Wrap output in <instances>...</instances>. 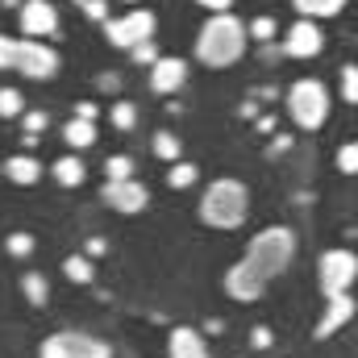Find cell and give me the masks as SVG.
Returning <instances> with one entry per match:
<instances>
[{
    "instance_id": "6da1fadb",
    "label": "cell",
    "mask_w": 358,
    "mask_h": 358,
    "mask_svg": "<svg viewBox=\"0 0 358 358\" xmlns=\"http://www.w3.org/2000/svg\"><path fill=\"white\" fill-rule=\"evenodd\" d=\"M246 25L234 13H213L196 34V59L204 67H234L246 55Z\"/></svg>"
},
{
    "instance_id": "7a4b0ae2",
    "label": "cell",
    "mask_w": 358,
    "mask_h": 358,
    "mask_svg": "<svg viewBox=\"0 0 358 358\" xmlns=\"http://www.w3.org/2000/svg\"><path fill=\"white\" fill-rule=\"evenodd\" d=\"M250 213V192L242 179H213L200 200V221L213 229H238Z\"/></svg>"
},
{
    "instance_id": "3957f363",
    "label": "cell",
    "mask_w": 358,
    "mask_h": 358,
    "mask_svg": "<svg viewBox=\"0 0 358 358\" xmlns=\"http://www.w3.org/2000/svg\"><path fill=\"white\" fill-rule=\"evenodd\" d=\"M292 259H296V234H292L287 225H267V229H259V234L250 238V246H246V263L259 271L263 279L283 275V271L292 267Z\"/></svg>"
},
{
    "instance_id": "277c9868",
    "label": "cell",
    "mask_w": 358,
    "mask_h": 358,
    "mask_svg": "<svg viewBox=\"0 0 358 358\" xmlns=\"http://www.w3.org/2000/svg\"><path fill=\"white\" fill-rule=\"evenodd\" d=\"M287 113H292V121L300 125V129H321L325 125V117H329V92L321 80H296L292 88H287Z\"/></svg>"
},
{
    "instance_id": "5b68a950",
    "label": "cell",
    "mask_w": 358,
    "mask_h": 358,
    "mask_svg": "<svg viewBox=\"0 0 358 358\" xmlns=\"http://www.w3.org/2000/svg\"><path fill=\"white\" fill-rule=\"evenodd\" d=\"M38 358H113V346L80 329H59L38 346Z\"/></svg>"
},
{
    "instance_id": "8992f818",
    "label": "cell",
    "mask_w": 358,
    "mask_h": 358,
    "mask_svg": "<svg viewBox=\"0 0 358 358\" xmlns=\"http://www.w3.org/2000/svg\"><path fill=\"white\" fill-rule=\"evenodd\" d=\"M317 275H321V292H325V300L346 296V292L355 287V279H358V255L355 250H342V246H338V250H325Z\"/></svg>"
},
{
    "instance_id": "52a82bcc",
    "label": "cell",
    "mask_w": 358,
    "mask_h": 358,
    "mask_svg": "<svg viewBox=\"0 0 358 358\" xmlns=\"http://www.w3.org/2000/svg\"><path fill=\"white\" fill-rule=\"evenodd\" d=\"M104 34H108L113 46L134 50L138 42H150V34H155V13L134 8V13H125V17H117V21H104Z\"/></svg>"
},
{
    "instance_id": "ba28073f",
    "label": "cell",
    "mask_w": 358,
    "mask_h": 358,
    "mask_svg": "<svg viewBox=\"0 0 358 358\" xmlns=\"http://www.w3.org/2000/svg\"><path fill=\"white\" fill-rule=\"evenodd\" d=\"M13 71H21L25 80H50L59 71V55H55V46H42L38 38H21Z\"/></svg>"
},
{
    "instance_id": "9c48e42d",
    "label": "cell",
    "mask_w": 358,
    "mask_h": 358,
    "mask_svg": "<svg viewBox=\"0 0 358 358\" xmlns=\"http://www.w3.org/2000/svg\"><path fill=\"white\" fill-rule=\"evenodd\" d=\"M146 200H150V192H146L142 179H108V183H104V204L117 208V213H125V217L142 213Z\"/></svg>"
},
{
    "instance_id": "30bf717a",
    "label": "cell",
    "mask_w": 358,
    "mask_h": 358,
    "mask_svg": "<svg viewBox=\"0 0 358 358\" xmlns=\"http://www.w3.org/2000/svg\"><path fill=\"white\" fill-rule=\"evenodd\" d=\"M321 46H325V34H321V25L308 21V17H300V21L287 29V38H283V55H287V59H317Z\"/></svg>"
},
{
    "instance_id": "8fae6325",
    "label": "cell",
    "mask_w": 358,
    "mask_h": 358,
    "mask_svg": "<svg viewBox=\"0 0 358 358\" xmlns=\"http://www.w3.org/2000/svg\"><path fill=\"white\" fill-rule=\"evenodd\" d=\"M21 29H25V38H50L55 29H59V13H55V4L50 0H21Z\"/></svg>"
},
{
    "instance_id": "7c38bea8",
    "label": "cell",
    "mask_w": 358,
    "mask_h": 358,
    "mask_svg": "<svg viewBox=\"0 0 358 358\" xmlns=\"http://www.w3.org/2000/svg\"><path fill=\"white\" fill-rule=\"evenodd\" d=\"M267 283H271V279H263V275L250 267L246 259L225 271V292H229L234 300H259V296L267 292Z\"/></svg>"
},
{
    "instance_id": "4fadbf2b",
    "label": "cell",
    "mask_w": 358,
    "mask_h": 358,
    "mask_svg": "<svg viewBox=\"0 0 358 358\" xmlns=\"http://www.w3.org/2000/svg\"><path fill=\"white\" fill-rule=\"evenodd\" d=\"M187 84V63L183 59H167V55H159V63L150 67V88L159 92V96H176L179 88Z\"/></svg>"
},
{
    "instance_id": "5bb4252c",
    "label": "cell",
    "mask_w": 358,
    "mask_h": 358,
    "mask_svg": "<svg viewBox=\"0 0 358 358\" xmlns=\"http://www.w3.org/2000/svg\"><path fill=\"white\" fill-rule=\"evenodd\" d=\"M355 313H358V304H355L350 292H346V296H334L329 308H325V317H321V325H317V338H334L338 329H346V325L355 321Z\"/></svg>"
},
{
    "instance_id": "9a60e30c",
    "label": "cell",
    "mask_w": 358,
    "mask_h": 358,
    "mask_svg": "<svg viewBox=\"0 0 358 358\" xmlns=\"http://www.w3.org/2000/svg\"><path fill=\"white\" fill-rule=\"evenodd\" d=\"M167 355L171 358H208L204 334H196V329H187V325L171 329V338H167Z\"/></svg>"
},
{
    "instance_id": "2e32d148",
    "label": "cell",
    "mask_w": 358,
    "mask_h": 358,
    "mask_svg": "<svg viewBox=\"0 0 358 358\" xmlns=\"http://www.w3.org/2000/svg\"><path fill=\"white\" fill-rule=\"evenodd\" d=\"M4 176L13 179L17 187H29V183L42 179V163H38L34 155H13V159L4 163Z\"/></svg>"
},
{
    "instance_id": "e0dca14e",
    "label": "cell",
    "mask_w": 358,
    "mask_h": 358,
    "mask_svg": "<svg viewBox=\"0 0 358 358\" xmlns=\"http://www.w3.org/2000/svg\"><path fill=\"white\" fill-rule=\"evenodd\" d=\"M50 176H55V183H63V187H80V183H84V176H88V167H84V159L63 155V159L50 167Z\"/></svg>"
},
{
    "instance_id": "ac0fdd59",
    "label": "cell",
    "mask_w": 358,
    "mask_h": 358,
    "mask_svg": "<svg viewBox=\"0 0 358 358\" xmlns=\"http://www.w3.org/2000/svg\"><path fill=\"white\" fill-rule=\"evenodd\" d=\"M63 138H67V146H76V150H84L96 142V121H84V117H71L67 125H63Z\"/></svg>"
},
{
    "instance_id": "d6986e66",
    "label": "cell",
    "mask_w": 358,
    "mask_h": 358,
    "mask_svg": "<svg viewBox=\"0 0 358 358\" xmlns=\"http://www.w3.org/2000/svg\"><path fill=\"white\" fill-rule=\"evenodd\" d=\"M296 4V13H304L308 21H317V17H338L342 8H346V0H292Z\"/></svg>"
},
{
    "instance_id": "ffe728a7",
    "label": "cell",
    "mask_w": 358,
    "mask_h": 358,
    "mask_svg": "<svg viewBox=\"0 0 358 358\" xmlns=\"http://www.w3.org/2000/svg\"><path fill=\"white\" fill-rule=\"evenodd\" d=\"M21 292H25L29 304H46V300H50V283H46V275H38V271L21 275Z\"/></svg>"
},
{
    "instance_id": "44dd1931",
    "label": "cell",
    "mask_w": 358,
    "mask_h": 358,
    "mask_svg": "<svg viewBox=\"0 0 358 358\" xmlns=\"http://www.w3.org/2000/svg\"><path fill=\"white\" fill-rule=\"evenodd\" d=\"M63 271H67L71 283H92V259L88 255H67V259H63Z\"/></svg>"
},
{
    "instance_id": "7402d4cb",
    "label": "cell",
    "mask_w": 358,
    "mask_h": 358,
    "mask_svg": "<svg viewBox=\"0 0 358 358\" xmlns=\"http://www.w3.org/2000/svg\"><path fill=\"white\" fill-rule=\"evenodd\" d=\"M179 150H183V146H179L176 134H167V129H159V134H155V155H159L163 163H176Z\"/></svg>"
},
{
    "instance_id": "603a6c76",
    "label": "cell",
    "mask_w": 358,
    "mask_h": 358,
    "mask_svg": "<svg viewBox=\"0 0 358 358\" xmlns=\"http://www.w3.org/2000/svg\"><path fill=\"white\" fill-rule=\"evenodd\" d=\"M108 121H113L117 129H134V125H138V108H134L129 100H117L113 113H108Z\"/></svg>"
},
{
    "instance_id": "cb8c5ba5",
    "label": "cell",
    "mask_w": 358,
    "mask_h": 358,
    "mask_svg": "<svg viewBox=\"0 0 358 358\" xmlns=\"http://www.w3.org/2000/svg\"><path fill=\"white\" fill-rule=\"evenodd\" d=\"M134 159L129 155H113L108 163H104V179H134Z\"/></svg>"
},
{
    "instance_id": "d4e9b609",
    "label": "cell",
    "mask_w": 358,
    "mask_h": 358,
    "mask_svg": "<svg viewBox=\"0 0 358 358\" xmlns=\"http://www.w3.org/2000/svg\"><path fill=\"white\" fill-rule=\"evenodd\" d=\"M334 163H338V171H342V176H358V142H342Z\"/></svg>"
},
{
    "instance_id": "484cf974",
    "label": "cell",
    "mask_w": 358,
    "mask_h": 358,
    "mask_svg": "<svg viewBox=\"0 0 358 358\" xmlns=\"http://www.w3.org/2000/svg\"><path fill=\"white\" fill-rule=\"evenodd\" d=\"M196 179H200V171H196L192 163H171V176H167V183H171V187H179V192H183V187H192Z\"/></svg>"
},
{
    "instance_id": "4316f807",
    "label": "cell",
    "mask_w": 358,
    "mask_h": 358,
    "mask_svg": "<svg viewBox=\"0 0 358 358\" xmlns=\"http://www.w3.org/2000/svg\"><path fill=\"white\" fill-rule=\"evenodd\" d=\"M25 113V100L17 88H0V117H21Z\"/></svg>"
},
{
    "instance_id": "83f0119b",
    "label": "cell",
    "mask_w": 358,
    "mask_h": 358,
    "mask_svg": "<svg viewBox=\"0 0 358 358\" xmlns=\"http://www.w3.org/2000/svg\"><path fill=\"white\" fill-rule=\"evenodd\" d=\"M4 246H8L13 259H29V255H34V238H29V234H8Z\"/></svg>"
},
{
    "instance_id": "f1b7e54d",
    "label": "cell",
    "mask_w": 358,
    "mask_h": 358,
    "mask_svg": "<svg viewBox=\"0 0 358 358\" xmlns=\"http://www.w3.org/2000/svg\"><path fill=\"white\" fill-rule=\"evenodd\" d=\"M342 100L346 104H358V67H342Z\"/></svg>"
},
{
    "instance_id": "f546056e",
    "label": "cell",
    "mask_w": 358,
    "mask_h": 358,
    "mask_svg": "<svg viewBox=\"0 0 358 358\" xmlns=\"http://www.w3.org/2000/svg\"><path fill=\"white\" fill-rule=\"evenodd\" d=\"M8 67H17V38L0 34V71H8Z\"/></svg>"
},
{
    "instance_id": "4dcf8cb0",
    "label": "cell",
    "mask_w": 358,
    "mask_h": 358,
    "mask_svg": "<svg viewBox=\"0 0 358 358\" xmlns=\"http://www.w3.org/2000/svg\"><path fill=\"white\" fill-rule=\"evenodd\" d=\"M275 29H279V25H275V17H259L246 34H250V38H259V42H271V38H275Z\"/></svg>"
},
{
    "instance_id": "1f68e13d",
    "label": "cell",
    "mask_w": 358,
    "mask_h": 358,
    "mask_svg": "<svg viewBox=\"0 0 358 358\" xmlns=\"http://www.w3.org/2000/svg\"><path fill=\"white\" fill-rule=\"evenodd\" d=\"M76 4L84 8V17H88V21H104V13H108V4H104V0H76Z\"/></svg>"
},
{
    "instance_id": "d6a6232c",
    "label": "cell",
    "mask_w": 358,
    "mask_h": 358,
    "mask_svg": "<svg viewBox=\"0 0 358 358\" xmlns=\"http://www.w3.org/2000/svg\"><path fill=\"white\" fill-rule=\"evenodd\" d=\"M21 121H25V129H29V134H42V129L50 125V117H46L42 108H38V113H21Z\"/></svg>"
},
{
    "instance_id": "836d02e7",
    "label": "cell",
    "mask_w": 358,
    "mask_h": 358,
    "mask_svg": "<svg viewBox=\"0 0 358 358\" xmlns=\"http://www.w3.org/2000/svg\"><path fill=\"white\" fill-rule=\"evenodd\" d=\"M134 63H150V67H155V63H159V50H155L150 42H138V46H134Z\"/></svg>"
},
{
    "instance_id": "e575fe53",
    "label": "cell",
    "mask_w": 358,
    "mask_h": 358,
    "mask_svg": "<svg viewBox=\"0 0 358 358\" xmlns=\"http://www.w3.org/2000/svg\"><path fill=\"white\" fill-rule=\"evenodd\" d=\"M271 342H275V338H271L267 325H255V329H250V346H255V350H267Z\"/></svg>"
},
{
    "instance_id": "d590c367",
    "label": "cell",
    "mask_w": 358,
    "mask_h": 358,
    "mask_svg": "<svg viewBox=\"0 0 358 358\" xmlns=\"http://www.w3.org/2000/svg\"><path fill=\"white\" fill-rule=\"evenodd\" d=\"M96 113H100V108H96L92 100H80V104H76V117H84V121H96Z\"/></svg>"
},
{
    "instance_id": "8d00e7d4",
    "label": "cell",
    "mask_w": 358,
    "mask_h": 358,
    "mask_svg": "<svg viewBox=\"0 0 358 358\" xmlns=\"http://www.w3.org/2000/svg\"><path fill=\"white\" fill-rule=\"evenodd\" d=\"M104 250H108V242H104V238H88V250H84V255H88V259H100Z\"/></svg>"
},
{
    "instance_id": "74e56055",
    "label": "cell",
    "mask_w": 358,
    "mask_h": 358,
    "mask_svg": "<svg viewBox=\"0 0 358 358\" xmlns=\"http://www.w3.org/2000/svg\"><path fill=\"white\" fill-rule=\"evenodd\" d=\"M96 84H100L104 92H117V88H121V80H117V71H104V76H100Z\"/></svg>"
},
{
    "instance_id": "f35d334b",
    "label": "cell",
    "mask_w": 358,
    "mask_h": 358,
    "mask_svg": "<svg viewBox=\"0 0 358 358\" xmlns=\"http://www.w3.org/2000/svg\"><path fill=\"white\" fill-rule=\"evenodd\" d=\"M238 117H246V121H259V104H255V100H246V104L238 108Z\"/></svg>"
},
{
    "instance_id": "ab89813d",
    "label": "cell",
    "mask_w": 358,
    "mask_h": 358,
    "mask_svg": "<svg viewBox=\"0 0 358 358\" xmlns=\"http://www.w3.org/2000/svg\"><path fill=\"white\" fill-rule=\"evenodd\" d=\"M271 150H275V155H287V150H292V138H287V134H279V138H275V146H271Z\"/></svg>"
},
{
    "instance_id": "60d3db41",
    "label": "cell",
    "mask_w": 358,
    "mask_h": 358,
    "mask_svg": "<svg viewBox=\"0 0 358 358\" xmlns=\"http://www.w3.org/2000/svg\"><path fill=\"white\" fill-rule=\"evenodd\" d=\"M200 4H204V8H213V13H229V4H234V0H200Z\"/></svg>"
},
{
    "instance_id": "b9f144b4",
    "label": "cell",
    "mask_w": 358,
    "mask_h": 358,
    "mask_svg": "<svg viewBox=\"0 0 358 358\" xmlns=\"http://www.w3.org/2000/svg\"><path fill=\"white\" fill-rule=\"evenodd\" d=\"M255 125H259V134H275V113H271V117H259Z\"/></svg>"
},
{
    "instance_id": "7bdbcfd3",
    "label": "cell",
    "mask_w": 358,
    "mask_h": 358,
    "mask_svg": "<svg viewBox=\"0 0 358 358\" xmlns=\"http://www.w3.org/2000/svg\"><path fill=\"white\" fill-rule=\"evenodd\" d=\"M125 4H142V0H125Z\"/></svg>"
}]
</instances>
